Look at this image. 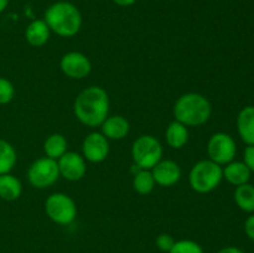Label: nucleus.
Instances as JSON below:
<instances>
[{
  "instance_id": "obj_22",
  "label": "nucleus",
  "mask_w": 254,
  "mask_h": 253,
  "mask_svg": "<svg viewBox=\"0 0 254 253\" xmlns=\"http://www.w3.org/2000/svg\"><path fill=\"white\" fill-rule=\"evenodd\" d=\"M133 188L140 195H149L155 188V180L153 178V174L150 170H139L134 174Z\"/></svg>"
},
{
  "instance_id": "obj_2",
  "label": "nucleus",
  "mask_w": 254,
  "mask_h": 253,
  "mask_svg": "<svg viewBox=\"0 0 254 253\" xmlns=\"http://www.w3.org/2000/svg\"><path fill=\"white\" fill-rule=\"evenodd\" d=\"M45 22L52 32L61 37H72L82 26L81 11L69 1H57L45 11Z\"/></svg>"
},
{
  "instance_id": "obj_1",
  "label": "nucleus",
  "mask_w": 254,
  "mask_h": 253,
  "mask_svg": "<svg viewBox=\"0 0 254 253\" xmlns=\"http://www.w3.org/2000/svg\"><path fill=\"white\" fill-rule=\"evenodd\" d=\"M76 118L91 128L99 126L108 117L109 97L104 88L91 86L77 96L73 104Z\"/></svg>"
},
{
  "instance_id": "obj_28",
  "label": "nucleus",
  "mask_w": 254,
  "mask_h": 253,
  "mask_svg": "<svg viewBox=\"0 0 254 253\" xmlns=\"http://www.w3.org/2000/svg\"><path fill=\"white\" fill-rule=\"evenodd\" d=\"M217 253H245L241 248L233 247V246H230V247H225L222 250L218 251Z\"/></svg>"
},
{
  "instance_id": "obj_19",
  "label": "nucleus",
  "mask_w": 254,
  "mask_h": 253,
  "mask_svg": "<svg viewBox=\"0 0 254 253\" xmlns=\"http://www.w3.org/2000/svg\"><path fill=\"white\" fill-rule=\"evenodd\" d=\"M44 151L47 158L59 160L67 151V139L60 133H54L46 138L44 143Z\"/></svg>"
},
{
  "instance_id": "obj_17",
  "label": "nucleus",
  "mask_w": 254,
  "mask_h": 253,
  "mask_svg": "<svg viewBox=\"0 0 254 253\" xmlns=\"http://www.w3.org/2000/svg\"><path fill=\"white\" fill-rule=\"evenodd\" d=\"M166 143L173 149H181L189 141L188 126L178 121H174L169 124L165 133Z\"/></svg>"
},
{
  "instance_id": "obj_25",
  "label": "nucleus",
  "mask_w": 254,
  "mask_h": 253,
  "mask_svg": "<svg viewBox=\"0 0 254 253\" xmlns=\"http://www.w3.org/2000/svg\"><path fill=\"white\" fill-rule=\"evenodd\" d=\"M175 242L176 241L174 240L173 236L169 235V233H161V235H159L155 240L156 247H158L161 252L166 253L170 252V250L174 247Z\"/></svg>"
},
{
  "instance_id": "obj_24",
  "label": "nucleus",
  "mask_w": 254,
  "mask_h": 253,
  "mask_svg": "<svg viewBox=\"0 0 254 253\" xmlns=\"http://www.w3.org/2000/svg\"><path fill=\"white\" fill-rule=\"evenodd\" d=\"M15 96V88L9 79L0 77V104H7Z\"/></svg>"
},
{
  "instance_id": "obj_5",
  "label": "nucleus",
  "mask_w": 254,
  "mask_h": 253,
  "mask_svg": "<svg viewBox=\"0 0 254 253\" xmlns=\"http://www.w3.org/2000/svg\"><path fill=\"white\" fill-rule=\"evenodd\" d=\"M131 156L135 165L144 170H151L163 156V146L153 135L138 136L131 145Z\"/></svg>"
},
{
  "instance_id": "obj_18",
  "label": "nucleus",
  "mask_w": 254,
  "mask_h": 253,
  "mask_svg": "<svg viewBox=\"0 0 254 253\" xmlns=\"http://www.w3.org/2000/svg\"><path fill=\"white\" fill-rule=\"evenodd\" d=\"M22 192L21 183L11 174L0 175V198L5 201H14L20 197Z\"/></svg>"
},
{
  "instance_id": "obj_6",
  "label": "nucleus",
  "mask_w": 254,
  "mask_h": 253,
  "mask_svg": "<svg viewBox=\"0 0 254 253\" xmlns=\"http://www.w3.org/2000/svg\"><path fill=\"white\" fill-rule=\"evenodd\" d=\"M45 212L55 223L67 226L76 220L77 206L68 195L64 192H55L46 198Z\"/></svg>"
},
{
  "instance_id": "obj_23",
  "label": "nucleus",
  "mask_w": 254,
  "mask_h": 253,
  "mask_svg": "<svg viewBox=\"0 0 254 253\" xmlns=\"http://www.w3.org/2000/svg\"><path fill=\"white\" fill-rule=\"evenodd\" d=\"M169 253H205L203 248L192 240L176 241Z\"/></svg>"
},
{
  "instance_id": "obj_7",
  "label": "nucleus",
  "mask_w": 254,
  "mask_h": 253,
  "mask_svg": "<svg viewBox=\"0 0 254 253\" xmlns=\"http://www.w3.org/2000/svg\"><path fill=\"white\" fill-rule=\"evenodd\" d=\"M60 178L57 160L51 158H40L30 165L27 170L29 183L36 189H46L54 185Z\"/></svg>"
},
{
  "instance_id": "obj_27",
  "label": "nucleus",
  "mask_w": 254,
  "mask_h": 253,
  "mask_svg": "<svg viewBox=\"0 0 254 253\" xmlns=\"http://www.w3.org/2000/svg\"><path fill=\"white\" fill-rule=\"evenodd\" d=\"M245 232L250 240L254 241V215L250 216L245 222Z\"/></svg>"
},
{
  "instance_id": "obj_15",
  "label": "nucleus",
  "mask_w": 254,
  "mask_h": 253,
  "mask_svg": "<svg viewBox=\"0 0 254 253\" xmlns=\"http://www.w3.org/2000/svg\"><path fill=\"white\" fill-rule=\"evenodd\" d=\"M51 30L45 20H34L25 30V39L27 44L34 47H41L49 41Z\"/></svg>"
},
{
  "instance_id": "obj_9",
  "label": "nucleus",
  "mask_w": 254,
  "mask_h": 253,
  "mask_svg": "<svg viewBox=\"0 0 254 253\" xmlns=\"http://www.w3.org/2000/svg\"><path fill=\"white\" fill-rule=\"evenodd\" d=\"M60 67L67 77L72 79H82L92 71V63L82 52H67L60 61Z\"/></svg>"
},
{
  "instance_id": "obj_26",
  "label": "nucleus",
  "mask_w": 254,
  "mask_h": 253,
  "mask_svg": "<svg viewBox=\"0 0 254 253\" xmlns=\"http://www.w3.org/2000/svg\"><path fill=\"white\" fill-rule=\"evenodd\" d=\"M243 158H245V161H243V163L248 166V169H250L252 173H254V145H248L247 148H246Z\"/></svg>"
},
{
  "instance_id": "obj_8",
  "label": "nucleus",
  "mask_w": 254,
  "mask_h": 253,
  "mask_svg": "<svg viewBox=\"0 0 254 253\" xmlns=\"http://www.w3.org/2000/svg\"><path fill=\"white\" fill-rule=\"evenodd\" d=\"M207 153L210 160L215 161L218 165H226L235 159L237 153L236 141L230 134L215 133L207 143Z\"/></svg>"
},
{
  "instance_id": "obj_13",
  "label": "nucleus",
  "mask_w": 254,
  "mask_h": 253,
  "mask_svg": "<svg viewBox=\"0 0 254 253\" xmlns=\"http://www.w3.org/2000/svg\"><path fill=\"white\" fill-rule=\"evenodd\" d=\"M102 134L107 139L112 140H121L128 135L130 130L129 122L123 116H112L107 117L103 123L101 124Z\"/></svg>"
},
{
  "instance_id": "obj_3",
  "label": "nucleus",
  "mask_w": 254,
  "mask_h": 253,
  "mask_svg": "<svg viewBox=\"0 0 254 253\" xmlns=\"http://www.w3.org/2000/svg\"><path fill=\"white\" fill-rule=\"evenodd\" d=\"M212 107L205 96L195 92L185 93L174 104V117L186 126H198L210 119Z\"/></svg>"
},
{
  "instance_id": "obj_20",
  "label": "nucleus",
  "mask_w": 254,
  "mask_h": 253,
  "mask_svg": "<svg viewBox=\"0 0 254 253\" xmlns=\"http://www.w3.org/2000/svg\"><path fill=\"white\" fill-rule=\"evenodd\" d=\"M235 201L245 212H254V186L250 183L236 186Z\"/></svg>"
},
{
  "instance_id": "obj_10",
  "label": "nucleus",
  "mask_w": 254,
  "mask_h": 253,
  "mask_svg": "<svg viewBox=\"0 0 254 253\" xmlns=\"http://www.w3.org/2000/svg\"><path fill=\"white\" fill-rule=\"evenodd\" d=\"M60 176L69 181H78L86 175L87 165L83 155L76 151H66L57 160Z\"/></svg>"
},
{
  "instance_id": "obj_14",
  "label": "nucleus",
  "mask_w": 254,
  "mask_h": 253,
  "mask_svg": "<svg viewBox=\"0 0 254 253\" xmlns=\"http://www.w3.org/2000/svg\"><path fill=\"white\" fill-rule=\"evenodd\" d=\"M237 130L247 145H254V106H247L238 113Z\"/></svg>"
},
{
  "instance_id": "obj_11",
  "label": "nucleus",
  "mask_w": 254,
  "mask_h": 253,
  "mask_svg": "<svg viewBox=\"0 0 254 253\" xmlns=\"http://www.w3.org/2000/svg\"><path fill=\"white\" fill-rule=\"evenodd\" d=\"M83 158L91 163H102L109 154V141L98 131L88 134L82 143Z\"/></svg>"
},
{
  "instance_id": "obj_21",
  "label": "nucleus",
  "mask_w": 254,
  "mask_h": 253,
  "mask_svg": "<svg viewBox=\"0 0 254 253\" xmlns=\"http://www.w3.org/2000/svg\"><path fill=\"white\" fill-rule=\"evenodd\" d=\"M16 150L9 141L0 139V175L9 174L16 164Z\"/></svg>"
},
{
  "instance_id": "obj_12",
  "label": "nucleus",
  "mask_w": 254,
  "mask_h": 253,
  "mask_svg": "<svg viewBox=\"0 0 254 253\" xmlns=\"http://www.w3.org/2000/svg\"><path fill=\"white\" fill-rule=\"evenodd\" d=\"M150 171L155 184L163 188L174 186L181 179L180 166L174 160H160Z\"/></svg>"
},
{
  "instance_id": "obj_16",
  "label": "nucleus",
  "mask_w": 254,
  "mask_h": 253,
  "mask_svg": "<svg viewBox=\"0 0 254 253\" xmlns=\"http://www.w3.org/2000/svg\"><path fill=\"white\" fill-rule=\"evenodd\" d=\"M251 174L252 171L243 161H231V163L226 164V168L223 169V178L231 185L235 186L247 184L251 179Z\"/></svg>"
},
{
  "instance_id": "obj_30",
  "label": "nucleus",
  "mask_w": 254,
  "mask_h": 253,
  "mask_svg": "<svg viewBox=\"0 0 254 253\" xmlns=\"http://www.w3.org/2000/svg\"><path fill=\"white\" fill-rule=\"evenodd\" d=\"M7 4H9V0H0V14L6 9Z\"/></svg>"
},
{
  "instance_id": "obj_4",
  "label": "nucleus",
  "mask_w": 254,
  "mask_h": 253,
  "mask_svg": "<svg viewBox=\"0 0 254 253\" xmlns=\"http://www.w3.org/2000/svg\"><path fill=\"white\" fill-rule=\"evenodd\" d=\"M223 179L222 166L212 160H200L191 168L189 183L198 193H208L215 190Z\"/></svg>"
},
{
  "instance_id": "obj_29",
  "label": "nucleus",
  "mask_w": 254,
  "mask_h": 253,
  "mask_svg": "<svg viewBox=\"0 0 254 253\" xmlns=\"http://www.w3.org/2000/svg\"><path fill=\"white\" fill-rule=\"evenodd\" d=\"M112 1L118 6H131L133 4H135L136 0H112Z\"/></svg>"
}]
</instances>
